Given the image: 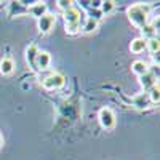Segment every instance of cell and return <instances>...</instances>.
Returning a JSON list of instances; mask_svg holds the SVG:
<instances>
[{
  "mask_svg": "<svg viewBox=\"0 0 160 160\" xmlns=\"http://www.w3.org/2000/svg\"><path fill=\"white\" fill-rule=\"evenodd\" d=\"M62 18H64V28L66 32L69 35H75L82 29V19H83V13L78 7L72 5L69 10L62 11Z\"/></svg>",
  "mask_w": 160,
  "mask_h": 160,
  "instance_id": "obj_1",
  "label": "cell"
},
{
  "mask_svg": "<svg viewBox=\"0 0 160 160\" xmlns=\"http://www.w3.org/2000/svg\"><path fill=\"white\" fill-rule=\"evenodd\" d=\"M149 13H151V7L148 3H135L127 10V16L135 28L142 29L149 22Z\"/></svg>",
  "mask_w": 160,
  "mask_h": 160,
  "instance_id": "obj_2",
  "label": "cell"
},
{
  "mask_svg": "<svg viewBox=\"0 0 160 160\" xmlns=\"http://www.w3.org/2000/svg\"><path fill=\"white\" fill-rule=\"evenodd\" d=\"M66 83V77L59 72H51L48 74L45 78H42V87L48 91H53V90H59L62 88Z\"/></svg>",
  "mask_w": 160,
  "mask_h": 160,
  "instance_id": "obj_3",
  "label": "cell"
},
{
  "mask_svg": "<svg viewBox=\"0 0 160 160\" xmlns=\"http://www.w3.org/2000/svg\"><path fill=\"white\" fill-rule=\"evenodd\" d=\"M98 120L104 130H112L115 127V114L111 108H101L98 112Z\"/></svg>",
  "mask_w": 160,
  "mask_h": 160,
  "instance_id": "obj_4",
  "label": "cell"
},
{
  "mask_svg": "<svg viewBox=\"0 0 160 160\" xmlns=\"http://www.w3.org/2000/svg\"><path fill=\"white\" fill-rule=\"evenodd\" d=\"M56 22V16L51 15V13H47L42 18L37 19V28L40 31V34H50L53 31V26Z\"/></svg>",
  "mask_w": 160,
  "mask_h": 160,
  "instance_id": "obj_5",
  "label": "cell"
},
{
  "mask_svg": "<svg viewBox=\"0 0 160 160\" xmlns=\"http://www.w3.org/2000/svg\"><path fill=\"white\" fill-rule=\"evenodd\" d=\"M131 106L136 108V109H139V111H146V109L152 108L154 104H152V101L149 98V93L142 91V93H139V95H135L131 98Z\"/></svg>",
  "mask_w": 160,
  "mask_h": 160,
  "instance_id": "obj_6",
  "label": "cell"
},
{
  "mask_svg": "<svg viewBox=\"0 0 160 160\" xmlns=\"http://www.w3.org/2000/svg\"><path fill=\"white\" fill-rule=\"evenodd\" d=\"M38 47L35 43H31L28 48H26V62H28V66L31 68L32 72H38L37 71V55H38Z\"/></svg>",
  "mask_w": 160,
  "mask_h": 160,
  "instance_id": "obj_7",
  "label": "cell"
},
{
  "mask_svg": "<svg viewBox=\"0 0 160 160\" xmlns=\"http://www.w3.org/2000/svg\"><path fill=\"white\" fill-rule=\"evenodd\" d=\"M139 85L142 87V90L148 93V91H151L155 85H158V78L152 74V72H148V74H144V75H141L139 77Z\"/></svg>",
  "mask_w": 160,
  "mask_h": 160,
  "instance_id": "obj_8",
  "label": "cell"
},
{
  "mask_svg": "<svg viewBox=\"0 0 160 160\" xmlns=\"http://www.w3.org/2000/svg\"><path fill=\"white\" fill-rule=\"evenodd\" d=\"M28 13L38 19V18H42L43 15H47V13H48V7H47L45 2H34V3L28 8Z\"/></svg>",
  "mask_w": 160,
  "mask_h": 160,
  "instance_id": "obj_9",
  "label": "cell"
},
{
  "mask_svg": "<svg viewBox=\"0 0 160 160\" xmlns=\"http://www.w3.org/2000/svg\"><path fill=\"white\" fill-rule=\"evenodd\" d=\"M50 64H51L50 53L40 50L38 55H37V71H38V72H40V71H47V69L50 68Z\"/></svg>",
  "mask_w": 160,
  "mask_h": 160,
  "instance_id": "obj_10",
  "label": "cell"
},
{
  "mask_svg": "<svg viewBox=\"0 0 160 160\" xmlns=\"http://www.w3.org/2000/svg\"><path fill=\"white\" fill-rule=\"evenodd\" d=\"M131 71H133V74H136L138 77H141V75L149 72V64L146 61H142V59H136V61L131 62Z\"/></svg>",
  "mask_w": 160,
  "mask_h": 160,
  "instance_id": "obj_11",
  "label": "cell"
},
{
  "mask_svg": "<svg viewBox=\"0 0 160 160\" xmlns=\"http://www.w3.org/2000/svg\"><path fill=\"white\" fill-rule=\"evenodd\" d=\"M13 71H15V62L10 56H5L2 61H0V74L2 75H10Z\"/></svg>",
  "mask_w": 160,
  "mask_h": 160,
  "instance_id": "obj_12",
  "label": "cell"
},
{
  "mask_svg": "<svg viewBox=\"0 0 160 160\" xmlns=\"http://www.w3.org/2000/svg\"><path fill=\"white\" fill-rule=\"evenodd\" d=\"M146 50V40L142 37H136L131 40L130 43V51L131 53H136V55H139V53H142Z\"/></svg>",
  "mask_w": 160,
  "mask_h": 160,
  "instance_id": "obj_13",
  "label": "cell"
},
{
  "mask_svg": "<svg viewBox=\"0 0 160 160\" xmlns=\"http://www.w3.org/2000/svg\"><path fill=\"white\" fill-rule=\"evenodd\" d=\"M21 13H28V8H26L21 2H10V8H8V15L10 16L21 15Z\"/></svg>",
  "mask_w": 160,
  "mask_h": 160,
  "instance_id": "obj_14",
  "label": "cell"
},
{
  "mask_svg": "<svg viewBox=\"0 0 160 160\" xmlns=\"http://www.w3.org/2000/svg\"><path fill=\"white\" fill-rule=\"evenodd\" d=\"M146 50H149V53H151L152 56L158 55V50H160V42H158V37H154V38L146 40Z\"/></svg>",
  "mask_w": 160,
  "mask_h": 160,
  "instance_id": "obj_15",
  "label": "cell"
},
{
  "mask_svg": "<svg viewBox=\"0 0 160 160\" xmlns=\"http://www.w3.org/2000/svg\"><path fill=\"white\" fill-rule=\"evenodd\" d=\"M141 32H142V38H144V40H149V38L158 37V31L154 28V26H152L151 22H148V24H146L144 28L141 29Z\"/></svg>",
  "mask_w": 160,
  "mask_h": 160,
  "instance_id": "obj_16",
  "label": "cell"
},
{
  "mask_svg": "<svg viewBox=\"0 0 160 160\" xmlns=\"http://www.w3.org/2000/svg\"><path fill=\"white\" fill-rule=\"evenodd\" d=\"M98 21H95V19H91V18H85V21H83V24H82V31L85 32V34H91V32H95L96 29H98Z\"/></svg>",
  "mask_w": 160,
  "mask_h": 160,
  "instance_id": "obj_17",
  "label": "cell"
},
{
  "mask_svg": "<svg viewBox=\"0 0 160 160\" xmlns=\"http://www.w3.org/2000/svg\"><path fill=\"white\" fill-rule=\"evenodd\" d=\"M114 8H115V2H114V0H104V2H101V7H99V10H101V13L104 16L109 15L111 11H114Z\"/></svg>",
  "mask_w": 160,
  "mask_h": 160,
  "instance_id": "obj_18",
  "label": "cell"
},
{
  "mask_svg": "<svg viewBox=\"0 0 160 160\" xmlns=\"http://www.w3.org/2000/svg\"><path fill=\"white\" fill-rule=\"evenodd\" d=\"M149 93V98H151V101H152V104H158L160 102V88H158V85H155L151 91H148Z\"/></svg>",
  "mask_w": 160,
  "mask_h": 160,
  "instance_id": "obj_19",
  "label": "cell"
},
{
  "mask_svg": "<svg viewBox=\"0 0 160 160\" xmlns=\"http://www.w3.org/2000/svg\"><path fill=\"white\" fill-rule=\"evenodd\" d=\"M88 15H90L88 18L95 19V21H98V22L104 18V15L101 13V10H99V8H90V10H88Z\"/></svg>",
  "mask_w": 160,
  "mask_h": 160,
  "instance_id": "obj_20",
  "label": "cell"
},
{
  "mask_svg": "<svg viewBox=\"0 0 160 160\" xmlns=\"http://www.w3.org/2000/svg\"><path fill=\"white\" fill-rule=\"evenodd\" d=\"M56 5H58V8H59L61 11H66V10H69V8L74 5V2H72V0H58Z\"/></svg>",
  "mask_w": 160,
  "mask_h": 160,
  "instance_id": "obj_21",
  "label": "cell"
},
{
  "mask_svg": "<svg viewBox=\"0 0 160 160\" xmlns=\"http://www.w3.org/2000/svg\"><path fill=\"white\" fill-rule=\"evenodd\" d=\"M2 144H3V136L0 135V146H2Z\"/></svg>",
  "mask_w": 160,
  "mask_h": 160,
  "instance_id": "obj_22",
  "label": "cell"
}]
</instances>
